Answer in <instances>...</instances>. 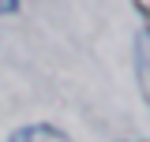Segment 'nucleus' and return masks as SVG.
Instances as JSON below:
<instances>
[{
    "mask_svg": "<svg viewBox=\"0 0 150 142\" xmlns=\"http://www.w3.org/2000/svg\"><path fill=\"white\" fill-rule=\"evenodd\" d=\"M11 142H71L64 131H56V127H45V124H34V127H23L11 135Z\"/></svg>",
    "mask_w": 150,
    "mask_h": 142,
    "instance_id": "nucleus-1",
    "label": "nucleus"
},
{
    "mask_svg": "<svg viewBox=\"0 0 150 142\" xmlns=\"http://www.w3.org/2000/svg\"><path fill=\"white\" fill-rule=\"evenodd\" d=\"M15 8H19V0H0V15H11Z\"/></svg>",
    "mask_w": 150,
    "mask_h": 142,
    "instance_id": "nucleus-2",
    "label": "nucleus"
},
{
    "mask_svg": "<svg viewBox=\"0 0 150 142\" xmlns=\"http://www.w3.org/2000/svg\"><path fill=\"white\" fill-rule=\"evenodd\" d=\"M131 4H135V8H139V11H143V15L150 19V0H131Z\"/></svg>",
    "mask_w": 150,
    "mask_h": 142,
    "instance_id": "nucleus-3",
    "label": "nucleus"
}]
</instances>
